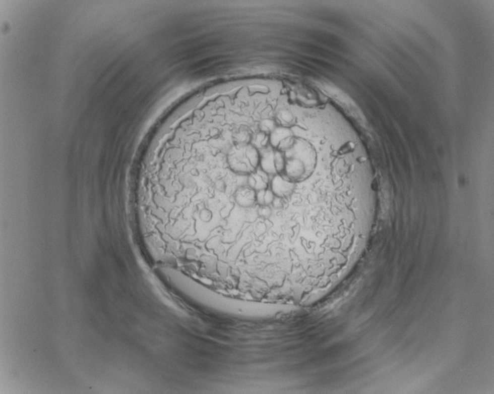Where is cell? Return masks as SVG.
Listing matches in <instances>:
<instances>
[{
	"label": "cell",
	"mask_w": 494,
	"mask_h": 394,
	"mask_svg": "<svg viewBox=\"0 0 494 394\" xmlns=\"http://www.w3.org/2000/svg\"><path fill=\"white\" fill-rule=\"evenodd\" d=\"M282 153L285 164L280 176L292 183H303L310 179L316 170L317 152L313 145L303 138L296 136L294 144Z\"/></svg>",
	"instance_id": "cell-1"
},
{
	"label": "cell",
	"mask_w": 494,
	"mask_h": 394,
	"mask_svg": "<svg viewBox=\"0 0 494 394\" xmlns=\"http://www.w3.org/2000/svg\"><path fill=\"white\" fill-rule=\"evenodd\" d=\"M227 162L232 172L241 176H249L258 169L260 152L251 144L233 145L227 154Z\"/></svg>",
	"instance_id": "cell-2"
},
{
	"label": "cell",
	"mask_w": 494,
	"mask_h": 394,
	"mask_svg": "<svg viewBox=\"0 0 494 394\" xmlns=\"http://www.w3.org/2000/svg\"><path fill=\"white\" fill-rule=\"evenodd\" d=\"M296 183H292L284 179L280 175H275L271 182V188L275 196L285 199L290 196L294 192Z\"/></svg>",
	"instance_id": "cell-3"
},
{
	"label": "cell",
	"mask_w": 494,
	"mask_h": 394,
	"mask_svg": "<svg viewBox=\"0 0 494 394\" xmlns=\"http://www.w3.org/2000/svg\"><path fill=\"white\" fill-rule=\"evenodd\" d=\"M234 200L241 208H251L256 204V191L250 186H240L235 190Z\"/></svg>",
	"instance_id": "cell-4"
},
{
	"label": "cell",
	"mask_w": 494,
	"mask_h": 394,
	"mask_svg": "<svg viewBox=\"0 0 494 394\" xmlns=\"http://www.w3.org/2000/svg\"><path fill=\"white\" fill-rule=\"evenodd\" d=\"M248 185L254 191L267 190L269 185V176L263 170H258L248 176Z\"/></svg>",
	"instance_id": "cell-5"
},
{
	"label": "cell",
	"mask_w": 494,
	"mask_h": 394,
	"mask_svg": "<svg viewBox=\"0 0 494 394\" xmlns=\"http://www.w3.org/2000/svg\"><path fill=\"white\" fill-rule=\"evenodd\" d=\"M260 166L261 170L269 175H277L275 166V150L272 149H265L262 153H260Z\"/></svg>",
	"instance_id": "cell-6"
},
{
	"label": "cell",
	"mask_w": 494,
	"mask_h": 394,
	"mask_svg": "<svg viewBox=\"0 0 494 394\" xmlns=\"http://www.w3.org/2000/svg\"><path fill=\"white\" fill-rule=\"evenodd\" d=\"M275 121L279 127L292 129L296 124V118L294 114L289 109H282L277 113Z\"/></svg>",
	"instance_id": "cell-7"
},
{
	"label": "cell",
	"mask_w": 494,
	"mask_h": 394,
	"mask_svg": "<svg viewBox=\"0 0 494 394\" xmlns=\"http://www.w3.org/2000/svg\"><path fill=\"white\" fill-rule=\"evenodd\" d=\"M292 129L287 128L278 127L269 135V143L274 149H276L277 147L280 144L281 142L293 135Z\"/></svg>",
	"instance_id": "cell-8"
},
{
	"label": "cell",
	"mask_w": 494,
	"mask_h": 394,
	"mask_svg": "<svg viewBox=\"0 0 494 394\" xmlns=\"http://www.w3.org/2000/svg\"><path fill=\"white\" fill-rule=\"evenodd\" d=\"M252 135L249 129L246 128H240L231 135V139L234 145L242 146V145L251 144Z\"/></svg>",
	"instance_id": "cell-9"
},
{
	"label": "cell",
	"mask_w": 494,
	"mask_h": 394,
	"mask_svg": "<svg viewBox=\"0 0 494 394\" xmlns=\"http://www.w3.org/2000/svg\"><path fill=\"white\" fill-rule=\"evenodd\" d=\"M269 143V135L260 131L258 133L252 136L251 144L258 150L265 149Z\"/></svg>",
	"instance_id": "cell-10"
},
{
	"label": "cell",
	"mask_w": 494,
	"mask_h": 394,
	"mask_svg": "<svg viewBox=\"0 0 494 394\" xmlns=\"http://www.w3.org/2000/svg\"><path fill=\"white\" fill-rule=\"evenodd\" d=\"M275 196L272 190L268 189L256 192V203L259 206H270L273 202Z\"/></svg>",
	"instance_id": "cell-11"
},
{
	"label": "cell",
	"mask_w": 494,
	"mask_h": 394,
	"mask_svg": "<svg viewBox=\"0 0 494 394\" xmlns=\"http://www.w3.org/2000/svg\"><path fill=\"white\" fill-rule=\"evenodd\" d=\"M278 127L276 122L272 119H264L259 124L260 131L270 135Z\"/></svg>",
	"instance_id": "cell-12"
},
{
	"label": "cell",
	"mask_w": 494,
	"mask_h": 394,
	"mask_svg": "<svg viewBox=\"0 0 494 394\" xmlns=\"http://www.w3.org/2000/svg\"><path fill=\"white\" fill-rule=\"evenodd\" d=\"M258 217L263 219V220H268L270 217L273 215V210H272L270 206H259L258 210Z\"/></svg>",
	"instance_id": "cell-13"
},
{
	"label": "cell",
	"mask_w": 494,
	"mask_h": 394,
	"mask_svg": "<svg viewBox=\"0 0 494 394\" xmlns=\"http://www.w3.org/2000/svg\"><path fill=\"white\" fill-rule=\"evenodd\" d=\"M272 205L275 210H282L284 207V205H285V203H284V199L275 196Z\"/></svg>",
	"instance_id": "cell-14"
}]
</instances>
